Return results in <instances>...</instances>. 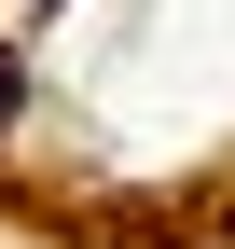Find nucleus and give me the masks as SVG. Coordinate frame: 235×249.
<instances>
[{
  "instance_id": "1",
  "label": "nucleus",
  "mask_w": 235,
  "mask_h": 249,
  "mask_svg": "<svg viewBox=\"0 0 235 249\" xmlns=\"http://www.w3.org/2000/svg\"><path fill=\"white\" fill-rule=\"evenodd\" d=\"M14 97H28V70H14V42H0V124H14Z\"/></svg>"
},
{
  "instance_id": "2",
  "label": "nucleus",
  "mask_w": 235,
  "mask_h": 249,
  "mask_svg": "<svg viewBox=\"0 0 235 249\" xmlns=\"http://www.w3.org/2000/svg\"><path fill=\"white\" fill-rule=\"evenodd\" d=\"M28 14H42V0H28Z\"/></svg>"
}]
</instances>
